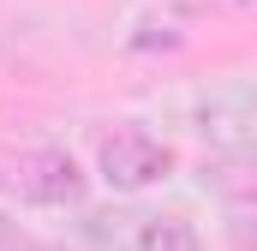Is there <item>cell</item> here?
Listing matches in <instances>:
<instances>
[{
	"label": "cell",
	"mask_w": 257,
	"mask_h": 251,
	"mask_svg": "<svg viewBox=\"0 0 257 251\" xmlns=\"http://www.w3.org/2000/svg\"><path fill=\"white\" fill-rule=\"evenodd\" d=\"M168 174H174V150H168L156 132H144V126H114V132L96 138V180L108 191L138 197V191L162 186Z\"/></svg>",
	"instance_id": "1"
},
{
	"label": "cell",
	"mask_w": 257,
	"mask_h": 251,
	"mask_svg": "<svg viewBox=\"0 0 257 251\" xmlns=\"http://www.w3.org/2000/svg\"><path fill=\"white\" fill-rule=\"evenodd\" d=\"M0 186L12 191L18 203H30V209H78V203L90 197V174H84V162H78L72 150L42 144V150H24V156L0 174Z\"/></svg>",
	"instance_id": "2"
},
{
	"label": "cell",
	"mask_w": 257,
	"mask_h": 251,
	"mask_svg": "<svg viewBox=\"0 0 257 251\" xmlns=\"http://www.w3.org/2000/svg\"><path fill=\"white\" fill-rule=\"evenodd\" d=\"M108 245L114 251H203V233L180 209H144V215H126V233Z\"/></svg>",
	"instance_id": "3"
},
{
	"label": "cell",
	"mask_w": 257,
	"mask_h": 251,
	"mask_svg": "<svg viewBox=\"0 0 257 251\" xmlns=\"http://www.w3.org/2000/svg\"><path fill=\"white\" fill-rule=\"evenodd\" d=\"M0 251H36V245H30V233H18L12 221H0Z\"/></svg>",
	"instance_id": "4"
},
{
	"label": "cell",
	"mask_w": 257,
	"mask_h": 251,
	"mask_svg": "<svg viewBox=\"0 0 257 251\" xmlns=\"http://www.w3.org/2000/svg\"><path fill=\"white\" fill-rule=\"evenodd\" d=\"M233 233H239V251H257V215H245Z\"/></svg>",
	"instance_id": "5"
}]
</instances>
